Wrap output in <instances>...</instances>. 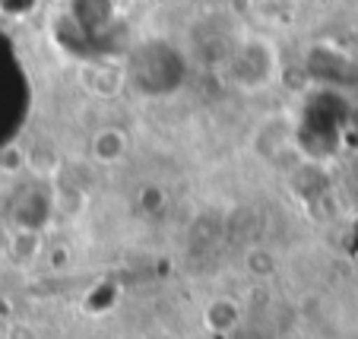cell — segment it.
<instances>
[{
	"instance_id": "11",
	"label": "cell",
	"mask_w": 358,
	"mask_h": 339,
	"mask_svg": "<svg viewBox=\"0 0 358 339\" xmlns=\"http://www.w3.org/2000/svg\"><path fill=\"white\" fill-rule=\"evenodd\" d=\"M165 3H175V0H165Z\"/></svg>"
},
{
	"instance_id": "2",
	"label": "cell",
	"mask_w": 358,
	"mask_h": 339,
	"mask_svg": "<svg viewBox=\"0 0 358 339\" xmlns=\"http://www.w3.org/2000/svg\"><path fill=\"white\" fill-rule=\"evenodd\" d=\"M241 320H244V308L231 295H216V298H210L206 308H203V330L213 333V336L235 333L241 326Z\"/></svg>"
},
{
	"instance_id": "10",
	"label": "cell",
	"mask_w": 358,
	"mask_h": 339,
	"mask_svg": "<svg viewBox=\"0 0 358 339\" xmlns=\"http://www.w3.org/2000/svg\"><path fill=\"white\" fill-rule=\"evenodd\" d=\"M349 124H352V127H355V134H358V105H355V108H352V115H349Z\"/></svg>"
},
{
	"instance_id": "5",
	"label": "cell",
	"mask_w": 358,
	"mask_h": 339,
	"mask_svg": "<svg viewBox=\"0 0 358 339\" xmlns=\"http://www.w3.org/2000/svg\"><path fill=\"white\" fill-rule=\"evenodd\" d=\"M10 254H13L20 264H32V260H38L41 254H45V238H41V231H35V229L16 231V235L10 238Z\"/></svg>"
},
{
	"instance_id": "1",
	"label": "cell",
	"mask_w": 358,
	"mask_h": 339,
	"mask_svg": "<svg viewBox=\"0 0 358 339\" xmlns=\"http://www.w3.org/2000/svg\"><path fill=\"white\" fill-rule=\"evenodd\" d=\"M225 80L241 92H264L279 80V51L270 38L241 35L231 57L222 64Z\"/></svg>"
},
{
	"instance_id": "3",
	"label": "cell",
	"mask_w": 358,
	"mask_h": 339,
	"mask_svg": "<svg viewBox=\"0 0 358 339\" xmlns=\"http://www.w3.org/2000/svg\"><path fill=\"white\" fill-rule=\"evenodd\" d=\"M92 159L99 165H121L130 156V136L121 127H99L92 134V146H89Z\"/></svg>"
},
{
	"instance_id": "8",
	"label": "cell",
	"mask_w": 358,
	"mask_h": 339,
	"mask_svg": "<svg viewBox=\"0 0 358 339\" xmlns=\"http://www.w3.org/2000/svg\"><path fill=\"white\" fill-rule=\"evenodd\" d=\"M45 260L51 270H67L73 264V251L67 245H51V247H45Z\"/></svg>"
},
{
	"instance_id": "6",
	"label": "cell",
	"mask_w": 358,
	"mask_h": 339,
	"mask_svg": "<svg viewBox=\"0 0 358 339\" xmlns=\"http://www.w3.org/2000/svg\"><path fill=\"white\" fill-rule=\"evenodd\" d=\"M244 270L257 279H270L279 273V260H276V254L266 251V247H250L248 257H244Z\"/></svg>"
},
{
	"instance_id": "9",
	"label": "cell",
	"mask_w": 358,
	"mask_h": 339,
	"mask_svg": "<svg viewBox=\"0 0 358 339\" xmlns=\"http://www.w3.org/2000/svg\"><path fill=\"white\" fill-rule=\"evenodd\" d=\"M3 339H41V336H38V326L29 324V320H10L3 326Z\"/></svg>"
},
{
	"instance_id": "4",
	"label": "cell",
	"mask_w": 358,
	"mask_h": 339,
	"mask_svg": "<svg viewBox=\"0 0 358 339\" xmlns=\"http://www.w3.org/2000/svg\"><path fill=\"white\" fill-rule=\"evenodd\" d=\"M127 82V70L124 67H111V64H89L83 70V86L92 95H117Z\"/></svg>"
},
{
	"instance_id": "7",
	"label": "cell",
	"mask_w": 358,
	"mask_h": 339,
	"mask_svg": "<svg viewBox=\"0 0 358 339\" xmlns=\"http://www.w3.org/2000/svg\"><path fill=\"white\" fill-rule=\"evenodd\" d=\"M29 168V152L22 150L20 143H10L0 150V175L3 178H16Z\"/></svg>"
}]
</instances>
